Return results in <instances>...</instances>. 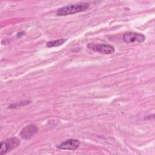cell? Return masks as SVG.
I'll list each match as a JSON object with an SVG mask.
<instances>
[{
    "mask_svg": "<svg viewBox=\"0 0 155 155\" xmlns=\"http://www.w3.org/2000/svg\"><path fill=\"white\" fill-rule=\"evenodd\" d=\"M145 36L141 33L127 32L124 35L123 40L127 44H131L135 42H143L145 40Z\"/></svg>",
    "mask_w": 155,
    "mask_h": 155,
    "instance_id": "4",
    "label": "cell"
},
{
    "mask_svg": "<svg viewBox=\"0 0 155 155\" xmlns=\"http://www.w3.org/2000/svg\"><path fill=\"white\" fill-rule=\"evenodd\" d=\"M80 145V142L76 139H68L59 144L58 147L62 150H74L78 148Z\"/></svg>",
    "mask_w": 155,
    "mask_h": 155,
    "instance_id": "6",
    "label": "cell"
},
{
    "mask_svg": "<svg viewBox=\"0 0 155 155\" xmlns=\"http://www.w3.org/2000/svg\"><path fill=\"white\" fill-rule=\"evenodd\" d=\"M38 131V128L35 125H29L24 127L21 132L20 136L23 139L28 140L31 138Z\"/></svg>",
    "mask_w": 155,
    "mask_h": 155,
    "instance_id": "5",
    "label": "cell"
},
{
    "mask_svg": "<svg viewBox=\"0 0 155 155\" xmlns=\"http://www.w3.org/2000/svg\"><path fill=\"white\" fill-rule=\"evenodd\" d=\"M87 47L95 52L104 54H110L114 52V48L110 45L101 44H89Z\"/></svg>",
    "mask_w": 155,
    "mask_h": 155,
    "instance_id": "3",
    "label": "cell"
},
{
    "mask_svg": "<svg viewBox=\"0 0 155 155\" xmlns=\"http://www.w3.org/2000/svg\"><path fill=\"white\" fill-rule=\"evenodd\" d=\"M67 41V39L65 38H61L58 40L55 41H51L47 43L46 46L48 48H51V47H58L63 44L65 41Z\"/></svg>",
    "mask_w": 155,
    "mask_h": 155,
    "instance_id": "7",
    "label": "cell"
},
{
    "mask_svg": "<svg viewBox=\"0 0 155 155\" xmlns=\"http://www.w3.org/2000/svg\"><path fill=\"white\" fill-rule=\"evenodd\" d=\"M21 143L20 140L17 137H11L1 142L0 154H5L9 151L15 148Z\"/></svg>",
    "mask_w": 155,
    "mask_h": 155,
    "instance_id": "2",
    "label": "cell"
},
{
    "mask_svg": "<svg viewBox=\"0 0 155 155\" xmlns=\"http://www.w3.org/2000/svg\"><path fill=\"white\" fill-rule=\"evenodd\" d=\"M89 7V4L87 2H78L62 7L56 12L58 16H67L79 13L86 10Z\"/></svg>",
    "mask_w": 155,
    "mask_h": 155,
    "instance_id": "1",
    "label": "cell"
}]
</instances>
